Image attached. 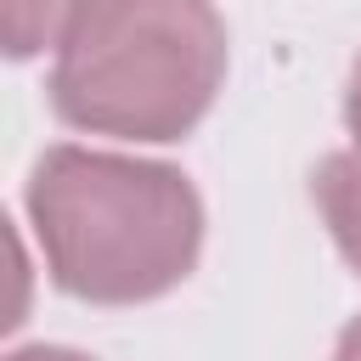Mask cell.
I'll return each mask as SVG.
<instances>
[{
	"label": "cell",
	"instance_id": "cell-5",
	"mask_svg": "<svg viewBox=\"0 0 361 361\" xmlns=\"http://www.w3.org/2000/svg\"><path fill=\"white\" fill-rule=\"evenodd\" d=\"M333 361H361V322H350L344 327V338H338V355Z\"/></svg>",
	"mask_w": 361,
	"mask_h": 361
},
{
	"label": "cell",
	"instance_id": "cell-4",
	"mask_svg": "<svg viewBox=\"0 0 361 361\" xmlns=\"http://www.w3.org/2000/svg\"><path fill=\"white\" fill-rule=\"evenodd\" d=\"M96 0H0L6 11V51L34 56L45 45H62V34L90 11Z\"/></svg>",
	"mask_w": 361,
	"mask_h": 361
},
{
	"label": "cell",
	"instance_id": "cell-1",
	"mask_svg": "<svg viewBox=\"0 0 361 361\" xmlns=\"http://www.w3.org/2000/svg\"><path fill=\"white\" fill-rule=\"evenodd\" d=\"M51 276L96 305H135L192 271L203 209L186 175L118 152L56 147L28 180Z\"/></svg>",
	"mask_w": 361,
	"mask_h": 361
},
{
	"label": "cell",
	"instance_id": "cell-3",
	"mask_svg": "<svg viewBox=\"0 0 361 361\" xmlns=\"http://www.w3.org/2000/svg\"><path fill=\"white\" fill-rule=\"evenodd\" d=\"M316 203H322L333 243L361 271V152H338L316 169Z\"/></svg>",
	"mask_w": 361,
	"mask_h": 361
},
{
	"label": "cell",
	"instance_id": "cell-6",
	"mask_svg": "<svg viewBox=\"0 0 361 361\" xmlns=\"http://www.w3.org/2000/svg\"><path fill=\"white\" fill-rule=\"evenodd\" d=\"M350 130H355V152H361V68L350 79Z\"/></svg>",
	"mask_w": 361,
	"mask_h": 361
},
{
	"label": "cell",
	"instance_id": "cell-2",
	"mask_svg": "<svg viewBox=\"0 0 361 361\" xmlns=\"http://www.w3.org/2000/svg\"><path fill=\"white\" fill-rule=\"evenodd\" d=\"M226 73L209 0H96L56 45L51 102L96 135L169 141L203 118Z\"/></svg>",
	"mask_w": 361,
	"mask_h": 361
},
{
	"label": "cell",
	"instance_id": "cell-7",
	"mask_svg": "<svg viewBox=\"0 0 361 361\" xmlns=\"http://www.w3.org/2000/svg\"><path fill=\"white\" fill-rule=\"evenodd\" d=\"M11 361H85V355H68V350H17Z\"/></svg>",
	"mask_w": 361,
	"mask_h": 361
}]
</instances>
